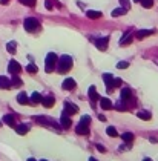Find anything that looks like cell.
I'll return each instance as SVG.
<instances>
[{
    "label": "cell",
    "mask_w": 158,
    "mask_h": 161,
    "mask_svg": "<svg viewBox=\"0 0 158 161\" xmlns=\"http://www.w3.org/2000/svg\"><path fill=\"white\" fill-rule=\"evenodd\" d=\"M98 120H100V121H106V117H105V115H98Z\"/></svg>",
    "instance_id": "37"
},
{
    "label": "cell",
    "mask_w": 158,
    "mask_h": 161,
    "mask_svg": "<svg viewBox=\"0 0 158 161\" xmlns=\"http://www.w3.org/2000/svg\"><path fill=\"white\" fill-rule=\"evenodd\" d=\"M152 34H154V31H152V29H141V31H138V32L135 34V37H137L138 40H143V39H146V37L152 36Z\"/></svg>",
    "instance_id": "10"
},
{
    "label": "cell",
    "mask_w": 158,
    "mask_h": 161,
    "mask_svg": "<svg viewBox=\"0 0 158 161\" xmlns=\"http://www.w3.org/2000/svg\"><path fill=\"white\" fill-rule=\"evenodd\" d=\"M0 3H2V5H8V3H9V0H0Z\"/></svg>",
    "instance_id": "38"
},
{
    "label": "cell",
    "mask_w": 158,
    "mask_h": 161,
    "mask_svg": "<svg viewBox=\"0 0 158 161\" xmlns=\"http://www.w3.org/2000/svg\"><path fill=\"white\" fill-rule=\"evenodd\" d=\"M126 12H127V9H124V8H117V9L112 11V17H118V15H123V14H126Z\"/></svg>",
    "instance_id": "25"
},
{
    "label": "cell",
    "mask_w": 158,
    "mask_h": 161,
    "mask_svg": "<svg viewBox=\"0 0 158 161\" xmlns=\"http://www.w3.org/2000/svg\"><path fill=\"white\" fill-rule=\"evenodd\" d=\"M57 55L54 54V52H49L48 55H46V60H45V69H46V72H52L54 69H55V66H57Z\"/></svg>",
    "instance_id": "2"
},
{
    "label": "cell",
    "mask_w": 158,
    "mask_h": 161,
    "mask_svg": "<svg viewBox=\"0 0 158 161\" xmlns=\"http://www.w3.org/2000/svg\"><path fill=\"white\" fill-rule=\"evenodd\" d=\"M26 71L29 72V74H37V71H39V68L34 65V63H31V65H28L26 66Z\"/></svg>",
    "instance_id": "27"
},
{
    "label": "cell",
    "mask_w": 158,
    "mask_h": 161,
    "mask_svg": "<svg viewBox=\"0 0 158 161\" xmlns=\"http://www.w3.org/2000/svg\"><path fill=\"white\" fill-rule=\"evenodd\" d=\"M28 161H36V160H34V158H29V160H28Z\"/></svg>",
    "instance_id": "40"
},
{
    "label": "cell",
    "mask_w": 158,
    "mask_h": 161,
    "mask_svg": "<svg viewBox=\"0 0 158 161\" xmlns=\"http://www.w3.org/2000/svg\"><path fill=\"white\" fill-rule=\"evenodd\" d=\"M41 161H46V160H41Z\"/></svg>",
    "instance_id": "43"
},
{
    "label": "cell",
    "mask_w": 158,
    "mask_h": 161,
    "mask_svg": "<svg viewBox=\"0 0 158 161\" xmlns=\"http://www.w3.org/2000/svg\"><path fill=\"white\" fill-rule=\"evenodd\" d=\"M3 123H6L8 126H12V127L15 126V121H14V117L12 115H5L3 117Z\"/></svg>",
    "instance_id": "22"
},
{
    "label": "cell",
    "mask_w": 158,
    "mask_h": 161,
    "mask_svg": "<svg viewBox=\"0 0 158 161\" xmlns=\"http://www.w3.org/2000/svg\"><path fill=\"white\" fill-rule=\"evenodd\" d=\"M129 43H132V32H126V34L123 36V39L120 40V44H121V46H126V44H129Z\"/></svg>",
    "instance_id": "14"
},
{
    "label": "cell",
    "mask_w": 158,
    "mask_h": 161,
    "mask_svg": "<svg viewBox=\"0 0 158 161\" xmlns=\"http://www.w3.org/2000/svg\"><path fill=\"white\" fill-rule=\"evenodd\" d=\"M23 26H25V29H26L28 32H34V31H37V29L40 28V23H39V20H37V19L29 17V19H26V20H25Z\"/></svg>",
    "instance_id": "3"
},
{
    "label": "cell",
    "mask_w": 158,
    "mask_h": 161,
    "mask_svg": "<svg viewBox=\"0 0 158 161\" xmlns=\"http://www.w3.org/2000/svg\"><path fill=\"white\" fill-rule=\"evenodd\" d=\"M86 15H88L89 19H100V17H101V12H100V11H88Z\"/></svg>",
    "instance_id": "23"
},
{
    "label": "cell",
    "mask_w": 158,
    "mask_h": 161,
    "mask_svg": "<svg viewBox=\"0 0 158 161\" xmlns=\"http://www.w3.org/2000/svg\"><path fill=\"white\" fill-rule=\"evenodd\" d=\"M11 86H22V80L17 77V75H12V81H11Z\"/></svg>",
    "instance_id": "28"
},
{
    "label": "cell",
    "mask_w": 158,
    "mask_h": 161,
    "mask_svg": "<svg viewBox=\"0 0 158 161\" xmlns=\"http://www.w3.org/2000/svg\"><path fill=\"white\" fill-rule=\"evenodd\" d=\"M36 2L37 0H20V3L25 6H36Z\"/></svg>",
    "instance_id": "30"
},
{
    "label": "cell",
    "mask_w": 158,
    "mask_h": 161,
    "mask_svg": "<svg viewBox=\"0 0 158 161\" xmlns=\"http://www.w3.org/2000/svg\"><path fill=\"white\" fill-rule=\"evenodd\" d=\"M121 138H123V141H126L127 144L134 141V135H132L130 132H126V133H123V135H121Z\"/></svg>",
    "instance_id": "24"
},
{
    "label": "cell",
    "mask_w": 158,
    "mask_h": 161,
    "mask_svg": "<svg viewBox=\"0 0 158 161\" xmlns=\"http://www.w3.org/2000/svg\"><path fill=\"white\" fill-rule=\"evenodd\" d=\"M75 86H77V83L72 78H66V80L63 81V84H62V87L66 89V91H72V89H75Z\"/></svg>",
    "instance_id": "9"
},
{
    "label": "cell",
    "mask_w": 158,
    "mask_h": 161,
    "mask_svg": "<svg viewBox=\"0 0 158 161\" xmlns=\"http://www.w3.org/2000/svg\"><path fill=\"white\" fill-rule=\"evenodd\" d=\"M6 49H8L9 54H15V51H17V43H15V41H9V43L6 44Z\"/></svg>",
    "instance_id": "20"
},
{
    "label": "cell",
    "mask_w": 158,
    "mask_h": 161,
    "mask_svg": "<svg viewBox=\"0 0 158 161\" xmlns=\"http://www.w3.org/2000/svg\"><path fill=\"white\" fill-rule=\"evenodd\" d=\"M117 68L118 69H126V68H129V63L127 61H118L117 63Z\"/></svg>",
    "instance_id": "32"
},
{
    "label": "cell",
    "mask_w": 158,
    "mask_h": 161,
    "mask_svg": "<svg viewBox=\"0 0 158 161\" xmlns=\"http://www.w3.org/2000/svg\"><path fill=\"white\" fill-rule=\"evenodd\" d=\"M29 100H31V104H39V103H41V95L39 92H34Z\"/></svg>",
    "instance_id": "18"
},
{
    "label": "cell",
    "mask_w": 158,
    "mask_h": 161,
    "mask_svg": "<svg viewBox=\"0 0 158 161\" xmlns=\"http://www.w3.org/2000/svg\"><path fill=\"white\" fill-rule=\"evenodd\" d=\"M134 2H141V0H134Z\"/></svg>",
    "instance_id": "42"
},
{
    "label": "cell",
    "mask_w": 158,
    "mask_h": 161,
    "mask_svg": "<svg viewBox=\"0 0 158 161\" xmlns=\"http://www.w3.org/2000/svg\"><path fill=\"white\" fill-rule=\"evenodd\" d=\"M108 135L109 137H118V132H117V129L114 127V126H108Z\"/></svg>",
    "instance_id": "26"
},
{
    "label": "cell",
    "mask_w": 158,
    "mask_h": 161,
    "mask_svg": "<svg viewBox=\"0 0 158 161\" xmlns=\"http://www.w3.org/2000/svg\"><path fill=\"white\" fill-rule=\"evenodd\" d=\"M57 71L60 74H66L71 68H72V58L69 55H62L58 60H57Z\"/></svg>",
    "instance_id": "1"
},
{
    "label": "cell",
    "mask_w": 158,
    "mask_h": 161,
    "mask_svg": "<svg viewBox=\"0 0 158 161\" xmlns=\"http://www.w3.org/2000/svg\"><path fill=\"white\" fill-rule=\"evenodd\" d=\"M103 81L106 84V91L108 92H112L115 87H114V77L112 74H103Z\"/></svg>",
    "instance_id": "6"
},
{
    "label": "cell",
    "mask_w": 158,
    "mask_h": 161,
    "mask_svg": "<svg viewBox=\"0 0 158 161\" xmlns=\"http://www.w3.org/2000/svg\"><path fill=\"white\" fill-rule=\"evenodd\" d=\"M97 149H98L100 152H105V150H106V149H105V147H103L101 144H98V146H97Z\"/></svg>",
    "instance_id": "36"
},
{
    "label": "cell",
    "mask_w": 158,
    "mask_h": 161,
    "mask_svg": "<svg viewBox=\"0 0 158 161\" xmlns=\"http://www.w3.org/2000/svg\"><path fill=\"white\" fill-rule=\"evenodd\" d=\"M100 104H101V109H105V111H109L112 108V103L108 98H100Z\"/></svg>",
    "instance_id": "16"
},
{
    "label": "cell",
    "mask_w": 158,
    "mask_h": 161,
    "mask_svg": "<svg viewBox=\"0 0 158 161\" xmlns=\"http://www.w3.org/2000/svg\"><path fill=\"white\" fill-rule=\"evenodd\" d=\"M140 3H141L144 8H152V6H154V0H141Z\"/></svg>",
    "instance_id": "29"
},
{
    "label": "cell",
    "mask_w": 158,
    "mask_h": 161,
    "mask_svg": "<svg viewBox=\"0 0 158 161\" xmlns=\"http://www.w3.org/2000/svg\"><path fill=\"white\" fill-rule=\"evenodd\" d=\"M143 161H152V160H151V158H144Z\"/></svg>",
    "instance_id": "39"
},
{
    "label": "cell",
    "mask_w": 158,
    "mask_h": 161,
    "mask_svg": "<svg viewBox=\"0 0 158 161\" xmlns=\"http://www.w3.org/2000/svg\"><path fill=\"white\" fill-rule=\"evenodd\" d=\"M17 101H19L20 104H28V103H29V101H28V97H26L25 92H22V94L17 95Z\"/></svg>",
    "instance_id": "21"
},
{
    "label": "cell",
    "mask_w": 158,
    "mask_h": 161,
    "mask_svg": "<svg viewBox=\"0 0 158 161\" xmlns=\"http://www.w3.org/2000/svg\"><path fill=\"white\" fill-rule=\"evenodd\" d=\"M28 130H29V126L28 124H20V126L15 127V132L19 135H25V133H28Z\"/></svg>",
    "instance_id": "17"
},
{
    "label": "cell",
    "mask_w": 158,
    "mask_h": 161,
    "mask_svg": "<svg viewBox=\"0 0 158 161\" xmlns=\"http://www.w3.org/2000/svg\"><path fill=\"white\" fill-rule=\"evenodd\" d=\"M11 81L9 78H6L5 75H0V89H11Z\"/></svg>",
    "instance_id": "11"
},
{
    "label": "cell",
    "mask_w": 158,
    "mask_h": 161,
    "mask_svg": "<svg viewBox=\"0 0 158 161\" xmlns=\"http://www.w3.org/2000/svg\"><path fill=\"white\" fill-rule=\"evenodd\" d=\"M137 117H138V118H141V120H151V118H152V114H151V112H147V111H141V112H138V114H137Z\"/></svg>",
    "instance_id": "19"
},
{
    "label": "cell",
    "mask_w": 158,
    "mask_h": 161,
    "mask_svg": "<svg viewBox=\"0 0 158 161\" xmlns=\"http://www.w3.org/2000/svg\"><path fill=\"white\" fill-rule=\"evenodd\" d=\"M75 132H77L79 135H88V133H89V126H84V124L80 123L79 126L75 127Z\"/></svg>",
    "instance_id": "13"
},
{
    "label": "cell",
    "mask_w": 158,
    "mask_h": 161,
    "mask_svg": "<svg viewBox=\"0 0 158 161\" xmlns=\"http://www.w3.org/2000/svg\"><path fill=\"white\" fill-rule=\"evenodd\" d=\"M89 98H91L92 101H95V100H100V95H98V92H97L95 86H91V87H89Z\"/></svg>",
    "instance_id": "15"
},
{
    "label": "cell",
    "mask_w": 158,
    "mask_h": 161,
    "mask_svg": "<svg viewBox=\"0 0 158 161\" xmlns=\"http://www.w3.org/2000/svg\"><path fill=\"white\" fill-rule=\"evenodd\" d=\"M108 44H109V39H108V37H100V39L95 40V46H97L100 51H105V49L108 48Z\"/></svg>",
    "instance_id": "7"
},
{
    "label": "cell",
    "mask_w": 158,
    "mask_h": 161,
    "mask_svg": "<svg viewBox=\"0 0 158 161\" xmlns=\"http://www.w3.org/2000/svg\"><path fill=\"white\" fill-rule=\"evenodd\" d=\"M121 78H114V87H120L121 86Z\"/></svg>",
    "instance_id": "35"
},
{
    "label": "cell",
    "mask_w": 158,
    "mask_h": 161,
    "mask_svg": "<svg viewBox=\"0 0 158 161\" xmlns=\"http://www.w3.org/2000/svg\"><path fill=\"white\" fill-rule=\"evenodd\" d=\"M120 3L123 5V8H124V9H129V6H130L129 0H120Z\"/></svg>",
    "instance_id": "33"
},
{
    "label": "cell",
    "mask_w": 158,
    "mask_h": 161,
    "mask_svg": "<svg viewBox=\"0 0 158 161\" xmlns=\"http://www.w3.org/2000/svg\"><path fill=\"white\" fill-rule=\"evenodd\" d=\"M60 124H62V127L63 129H69L71 127V118L68 117V115H62V118H60Z\"/></svg>",
    "instance_id": "12"
},
{
    "label": "cell",
    "mask_w": 158,
    "mask_h": 161,
    "mask_svg": "<svg viewBox=\"0 0 158 161\" xmlns=\"http://www.w3.org/2000/svg\"><path fill=\"white\" fill-rule=\"evenodd\" d=\"M52 2H54V0H45V6H46V9H52Z\"/></svg>",
    "instance_id": "34"
},
{
    "label": "cell",
    "mask_w": 158,
    "mask_h": 161,
    "mask_svg": "<svg viewBox=\"0 0 158 161\" xmlns=\"http://www.w3.org/2000/svg\"><path fill=\"white\" fill-rule=\"evenodd\" d=\"M80 123L84 124V126H89V124H91V117H89V115H83V118L80 120Z\"/></svg>",
    "instance_id": "31"
},
{
    "label": "cell",
    "mask_w": 158,
    "mask_h": 161,
    "mask_svg": "<svg viewBox=\"0 0 158 161\" xmlns=\"http://www.w3.org/2000/svg\"><path fill=\"white\" fill-rule=\"evenodd\" d=\"M77 112H79V108H77L75 104H72V103H69V101L65 103V109H63V114H65V115L71 117V115H75Z\"/></svg>",
    "instance_id": "4"
},
{
    "label": "cell",
    "mask_w": 158,
    "mask_h": 161,
    "mask_svg": "<svg viewBox=\"0 0 158 161\" xmlns=\"http://www.w3.org/2000/svg\"><path fill=\"white\" fill-rule=\"evenodd\" d=\"M41 104H43L45 108H52V106L55 104V100H54V97H52V95L41 97Z\"/></svg>",
    "instance_id": "8"
},
{
    "label": "cell",
    "mask_w": 158,
    "mask_h": 161,
    "mask_svg": "<svg viewBox=\"0 0 158 161\" xmlns=\"http://www.w3.org/2000/svg\"><path fill=\"white\" fill-rule=\"evenodd\" d=\"M91 161H97V160H94V158H91Z\"/></svg>",
    "instance_id": "41"
},
{
    "label": "cell",
    "mask_w": 158,
    "mask_h": 161,
    "mask_svg": "<svg viewBox=\"0 0 158 161\" xmlns=\"http://www.w3.org/2000/svg\"><path fill=\"white\" fill-rule=\"evenodd\" d=\"M8 71H9L12 75H19V74H20V71H22V66H20V63H19V61L11 60V61H9V65H8Z\"/></svg>",
    "instance_id": "5"
}]
</instances>
